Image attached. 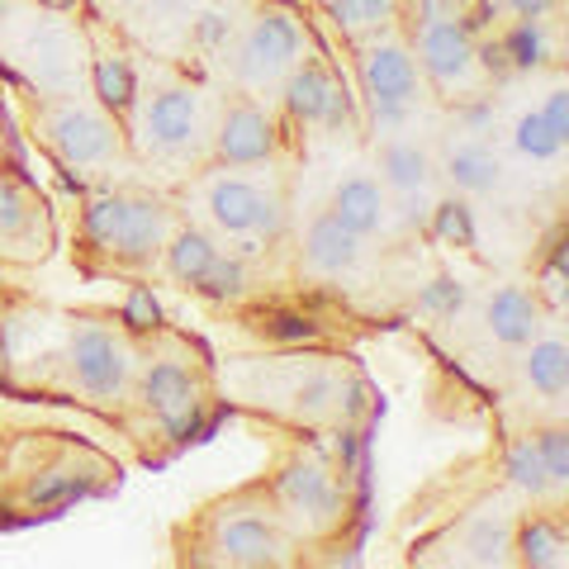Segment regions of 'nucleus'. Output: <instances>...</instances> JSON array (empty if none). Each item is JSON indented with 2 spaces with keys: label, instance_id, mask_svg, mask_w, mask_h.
I'll return each mask as SVG.
<instances>
[{
  "label": "nucleus",
  "instance_id": "f257e3e1",
  "mask_svg": "<svg viewBox=\"0 0 569 569\" xmlns=\"http://www.w3.org/2000/svg\"><path fill=\"white\" fill-rule=\"evenodd\" d=\"M86 233L119 261H148L167 242L171 219L167 204L152 200V194H100L86 209Z\"/></svg>",
  "mask_w": 569,
  "mask_h": 569
},
{
  "label": "nucleus",
  "instance_id": "f03ea898",
  "mask_svg": "<svg viewBox=\"0 0 569 569\" xmlns=\"http://www.w3.org/2000/svg\"><path fill=\"white\" fill-rule=\"evenodd\" d=\"M299 58V29L290 14L280 10H261L247 33L238 39V58H233V71L242 86H252V91H266V86H276L284 71L295 67Z\"/></svg>",
  "mask_w": 569,
  "mask_h": 569
},
{
  "label": "nucleus",
  "instance_id": "7ed1b4c3",
  "mask_svg": "<svg viewBox=\"0 0 569 569\" xmlns=\"http://www.w3.org/2000/svg\"><path fill=\"white\" fill-rule=\"evenodd\" d=\"M361 86L380 129H399L418 100V67L403 43H376L361 58Z\"/></svg>",
  "mask_w": 569,
  "mask_h": 569
},
{
  "label": "nucleus",
  "instance_id": "20e7f679",
  "mask_svg": "<svg viewBox=\"0 0 569 569\" xmlns=\"http://www.w3.org/2000/svg\"><path fill=\"white\" fill-rule=\"evenodd\" d=\"M43 138L67 167H100L119 148L110 119L96 110H81V104H52L43 114Z\"/></svg>",
  "mask_w": 569,
  "mask_h": 569
},
{
  "label": "nucleus",
  "instance_id": "39448f33",
  "mask_svg": "<svg viewBox=\"0 0 569 569\" xmlns=\"http://www.w3.org/2000/svg\"><path fill=\"white\" fill-rule=\"evenodd\" d=\"M142 129V148L157 157H181L194 148V133H200V100L186 86H162L152 91L148 104L138 114Z\"/></svg>",
  "mask_w": 569,
  "mask_h": 569
},
{
  "label": "nucleus",
  "instance_id": "423d86ee",
  "mask_svg": "<svg viewBox=\"0 0 569 569\" xmlns=\"http://www.w3.org/2000/svg\"><path fill=\"white\" fill-rule=\"evenodd\" d=\"M129 347L104 328L71 332V376L91 399H119L129 385Z\"/></svg>",
  "mask_w": 569,
  "mask_h": 569
},
{
  "label": "nucleus",
  "instance_id": "0eeeda50",
  "mask_svg": "<svg viewBox=\"0 0 569 569\" xmlns=\"http://www.w3.org/2000/svg\"><path fill=\"white\" fill-rule=\"evenodd\" d=\"M142 403L167 422V432L176 441H190L194 432H200V389H194L186 366L157 361L148 376H142Z\"/></svg>",
  "mask_w": 569,
  "mask_h": 569
},
{
  "label": "nucleus",
  "instance_id": "6e6552de",
  "mask_svg": "<svg viewBox=\"0 0 569 569\" xmlns=\"http://www.w3.org/2000/svg\"><path fill=\"white\" fill-rule=\"evenodd\" d=\"M276 493H280V503L290 508V518L299 522H309V527H323L337 518V508H342V498H337V485H332V475L323 460H290V466L280 470L276 479Z\"/></svg>",
  "mask_w": 569,
  "mask_h": 569
},
{
  "label": "nucleus",
  "instance_id": "1a4fd4ad",
  "mask_svg": "<svg viewBox=\"0 0 569 569\" xmlns=\"http://www.w3.org/2000/svg\"><path fill=\"white\" fill-rule=\"evenodd\" d=\"M213 550L228 565H276L280 560V531L276 522L257 508L228 512V518L213 527Z\"/></svg>",
  "mask_w": 569,
  "mask_h": 569
},
{
  "label": "nucleus",
  "instance_id": "9d476101",
  "mask_svg": "<svg viewBox=\"0 0 569 569\" xmlns=\"http://www.w3.org/2000/svg\"><path fill=\"white\" fill-rule=\"evenodd\" d=\"M418 58L427 67V77H437L441 86H456L475 71V39L466 24L451 20H422L418 33Z\"/></svg>",
  "mask_w": 569,
  "mask_h": 569
},
{
  "label": "nucleus",
  "instance_id": "9b49d317",
  "mask_svg": "<svg viewBox=\"0 0 569 569\" xmlns=\"http://www.w3.org/2000/svg\"><path fill=\"white\" fill-rule=\"evenodd\" d=\"M284 104L299 123H342L347 119V104H342V91L337 81L328 77V67L318 62H305V67H290L284 71Z\"/></svg>",
  "mask_w": 569,
  "mask_h": 569
},
{
  "label": "nucleus",
  "instance_id": "f8f14e48",
  "mask_svg": "<svg viewBox=\"0 0 569 569\" xmlns=\"http://www.w3.org/2000/svg\"><path fill=\"white\" fill-rule=\"evenodd\" d=\"M332 219L347 228V233L356 238H376L385 233V223H389V200H385V186L380 181H370V176H351V181H342L332 190Z\"/></svg>",
  "mask_w": 569,
  "mask_h": 569
},
{
  "label": "nucleus",
  "instance_id": "ddd939ff",
  "mask_svg": "<svg viewBox=\"0 0 569 569\" xmlns=\"http://www.w3.org/2000/svg\"><path fill=\"white\" fill-rule=\"evenodd\" d=\"M276 148V133H271V119H266L257 104H233L219 123V157L233 167H257L266 162Z\"/></svg>",
  "mask_w": 569,
  "mask_h": 569
},
{
  "label": "nucleus",
  "instance_id": "4468645a",
  "mask_svg": "<svg viewBox=\"0 0 569 569\" xmlns=\"http://www.w3.org/2000/svg\"><path fill=\"white\" fill-rule=\"evenodd\" d=\"M485 323L503 347H527L541 332V305H537V295L518 290V284H503V290L489 295Z\"/></svg>",
  "mask_w": 569,
  "mask_h": 569
},
{
  "label": "nucleus",
  "instance_id": "2eb2a0df",
  "mask_svg": "<svg viewBox=\"0 0 569 569\" xmlns=\"http://www.w3.org/2000/svg\"><path fill=\"white\" fill-rule=\"evenodd\" d=\"M257 200H261V190H257L252 181H242V176H219V181H209V190H204L209 219H213V228H219V233H228V238L252 233Z\"/></svg>",
  "mask_w": 569,
  "mask_h": 569
},
{
  "label": "nucleus",
  "instance_id": "dca6fc26",
  "mask_svg": "<svg viewBox=\"0 0 569 569\" xmlns=\"http://www.w3.org/2000/svg\"><path fill=\"white\" fill-rule=\"evenodd\" d=\"M356 257H361V238L347 233L332 213H318V219L309 223V233H305V266L309 271L342 276V271L356 266Z\"/></svg>",
  "mask_w": 569,
  "mask_h": 569
},
{
  "label": "nucleus",
  "instance_id": "f3484780",
  "mask_svg": "<svg viewBox=\"0 0 569 569\" xmlns=\"http://www.w3.org/2000/svg\"><path fill=\"white\" fill-rule=\"evenodd\" d=\"M380 171H385V186L399 194L432 186V157L413 138H389L380 148Z\"/></svg>",
  "mask_w": 569,
  "mask_h": 569
},
{
  "label": "nucleus",
  "instance_id": "a211bd4d",
  "mask_svg": "<svg viewBox=\"0 0 569 569\" xmlns=\"http://www.w3.org/2000/svg\"><path fill=\"white\" fill-rule=\"evenodd\" d=\"M498 157L485 148V142H456L447 152V181L460 190V194H489L498 186Z\"/></svg>",
  "mask_w": 569,
  "mask_h": 569
},
{
  "label": "nucleus",
  "instance_id": "6ab92c4d",
  "mask_svg": "<svg viewBox=\"0 0 569 569\" xmlns=\"http://www.w3.org/2000/svg\"><path fill=\"white\" fill-rule=\"evenodd\" d=\"M522 370H527V385L537 389L541 399H560L569 389V347L560 337H531Z\"/></svg>",
  "mask_w": 569,
  "mask_h": 569
},
{
  "label": "nucleus",
  "instance_id": "aec40b11",
  "mask_svg": "<svg viewBox=\"0 0 569 569\" xmlns=\"http://www.w3.org/2000/svg\"><path fill=\"white\" fill-rule=\"evenodd\" d=\"M29 52H33V67H39V81L48 91H67L77 81V48L62 29H39L29 39Z\"/></svg>",
  "mask_w": 569,
  "mask_h": 569
},
{
  "label": "nucleus",
  "instance_id": "412c9836",
  "mask_svg": "<svg viewBox=\"0 0 569 569\" xmlns=\"http://www.w3.org/2000/svg\"><path fill=\"white\" fill-rule=\"evenodd\" d=\"M518 550H522V560H527V565H537V569H560L569 541H565L560 522L531 518V522L518 527Z\"/></svg>",
  "mask_w": 569,
  "mask_h": 569
},
{
  "label": "nucleus",
  "instance_id": "4be33fe9",
  "mask_svg": "<svg viewBox=\"0 0 569 569\" xmlns=\"http://www.w3.org/2000/svg\"><path fill=\"white\" fill-rule=\"evenodd\" d=\"M219 257V247H213L204 233H194V228H186V233H176L167 242V271L181 280V284H194L204 271H209V261Z\"/></svg>",
  "mask_w": 569,
  "mask_h": 569
},
{
  "label": "nucleus",
  "instance_id": "5701e85b",
  "mask_svg": "<svg viewBox=\"0 0 569 569\" xmlns=\"http://www.w3.org/2000/svg\"><path fill=\"white\" fill-rule=\"evenodd\" d=\"M503 475H508L512 489H522L531 498H546L550 489H556V485H550V475H546V466H541L537 441H518V447L508 451V460H503Z\"/></svg>",
  "mask_w": 569,
  "mask_h": 569
},
{
  "label": "nucleus",
  "instance_id": "b1692460",
  "mask_svg": "<svg viewBox=\"0 0 569 569\" xmlns=\"http://www.w3.org/2000/svg\"><path fill=\"white\" fill-rule=\"evenodd\" d=\"M337 399H342V385H337V376L323 366H313L295 380V403L305 418H323L328 408H337Z\"/></svg>",
  "mask_w": 569,
  "mask_h": 569
},
{
  "label": "nucleus",
  "instance_id": "393cba45",
  "mask_svg": "<svg viewBox=\"0 0 569 569\" xmlns=\"http://www.w3.org/2000/svg\"><path fill=\"white\" fill-rule=\"evenodd\" d=\"M512 148H518L522 157H531V162H550V157L565 152V138H556L546 129V119L531 110L518 119V129H512Z\"/></svg>",
  "mask_w": 569,
  "mask_h": 569
},
{
  "label": "nucleus",
  "instance_id": "a878e982",
  "mask_svg": "<svg viewBox=\"0 0 569 569\" xmlns=\"http://www.w3.org/2000/svg\"><path fill=\"white\" fill-rule=\"evenodd\" d=\"M508 58L518 67H541L550 58V29H546V20H518V29L508 33Z\"/></svg>",
  "mask_w": 569,
  "mask_h": 569
},
{
  "label": "nucleus",
  "instance_id": "bb28decb",
  "mask_svg": "<svg viewBox=\"0 0 569 569\" xmlns=\"http://www.w3.org/2000/svg\"><path fill=\"white\" fill-rule=\"evenodd\" d=\"M242 284H247V266H242L238 257H223V252H219V257L209 261V271L194 280V290L209 295V299H238Z\"/></svg>",
  "mask_w": 569,
  "mask_h": 569
},
{
  "label": "nucleus",
  "instance_id": "cd10ccee",
  "mask_svg": "<svg viewBox=\"0 0 569 569\" xmlns=\"http://www.w3.org/2000/svg\"><path fill=\"white\" fill-rule=\"evenodd\" d=\"M503 550H508V522H498V518H479L470 527V537H466V556L475 565H498L503 560Z\"/></svg>",
  "mask_w": 569,
  "mask_h": 569
},
{
  "label": "nucleus",
  "instance_id": "c85d7f7f",
  "mask_svg": "<svg viewBox=\"0 0 569 569\" xmlns=\"http://www.w3.org/2000/svg\"><path fill=\"white\" fill-rule=\"evenodd\" d=\"M96 91H100V100L104 104H129L133 100V71H129V62L123 58H100L96 62Z\"/></svg>",
  "mask_w": 569,
  "mask_h": 569
},
{
  "label": "nucleus",
  "instance_id": "c756f323",
  "mask_svg": "<svg viewBox=\"0 0 569 569\" xmlns=\"http://www.w3.org/2000/svg\"><path fill=\"white\" fill-rule=\"evenodd\" d=\"M437 228L441 242H456V247H470L475 242V228H470V209L466 204H432V219H427Z\"/></svg>",
  "mask_w": 569,
  "mask_h": 569
},
{
  "label": "nucleus",
  "instance_id": "7c9ffc66",
  "mask_svg": "<svg viewBox=\"0 0 569 569\" xmlns=\"http://www.w3.org/2000/svg\"><path fill=\"white\" fill-rule=\"evenodd\" d=\"M395 14V0H337V20H342L351 33L376 29Z\"/></svg>",
  "mask_w": 569,
  "mask_h": 569
},
{
  "label": "nucleus",
  "instance_id": "2f4dec72",
  "mask_svg": "<svg viewBox=\"0 0 569 569\" xmlns=\"http://www.w3.org/2000/svg\"><path fill=\"white\" fill-rule=\"evenodd\" d=\"M537 451H541V466L550 475V485L565 489L569 485V441H565L560 427H550V432L537 437Z\"/></svg>",
  "mask_w": 569,
  "mask_h": 569
},
{
  "label": "nucleus",
  "instance_id": "473e14b6",
  "mask_svg": "<svg viewBox=\"0 0 569 569\" xmlns=\"http://www.w3.org/2000/svg\"><path fill=\"white\" fill-rule=\"evenodd\" d=\"M71 493H77V479H71L67 470H43V475L29 485V503L48 508V503H62V498H71Z\"/></svg>",
  "mask_w": 569,
  "mask_h": 569
},
{
  "label": "nucleus",
  "instance_id": "72a5a7b5",
  "mask_svg": "<svg viewBox=\"0 0 569 569\" xmlns=\"http://www.w3.org/2000/svg\"><path fill=\"white\" fill-rule=\"evenodd\" d=\"M460 305H466V290H460V280L441 276V280H432V284L422 290V309H427V313H456Z\"/></svg>",
  "mask_w": 569,
  "mask_h": 569
},
{
  "label": "nucleus",
  "instance_id": "f704fd0d",
  "mask_svg": "<svg viewBox=\"0 0 569 569\" xmlns=\"http://www.w3.org/2000/svg\"><path fill=\"white\" fill-rule=\"evenodd\" d=\"M29 219V204H24V194L14 190L10 181H0V238H14L24 228Z\"/></svg>",
  "mask_w": 569,
  "mask_h": 569
},
{
  "label": "nucleus",
  "instance_id": "c9c22d12",
  "mask_svg": "<svg viewBox=\"0 0 569 569\" xmlns=\"http://www.w3.org/2000/svg\"><path fill=\"white\" fill-rule=\"evenodd\" d=\"M157 318H162V313H157L152 290H142V284H138V290L129 295V305H123V323H133V328H152Z\"/></svg>",
  "mask_w": 569,
  "mask_h": 569
},
{
  "label": "nucleus",
  "instance_id": "e433bc0d",
  "mask_svg": "<svg viewBox=\"0 0 569 569\" xmlns=\"http://www.w3.org/2000/svg\"><path fill=\"white\" fill-rule=\"evenodd\" d=\"M537 114L546 119V129L556 138H569V91H550L546 110H537Z\"/></svg>",
  "mask_w": 569,
  "mask_h": 569
},
{
  "label": "nucleus",
  "instance_id": "4c0bfd02",
  "mask_svg": "<svg viewBox=\"0 0 569 569\" xmlns=\"http://www.w3.org/2000/svg\"><path fill=\"white\" fill-rule=\"evenodd\" d=\"M280 223H284L280 200H276V194H261V200H257V219H252V233L276 238V233H280Z\"/></svg>",
  "mask_w": 569,
  "mask_h": 569
},
{
  "label": "nucleus",
  "instance_id": "58836bf2",
  "mask_svg": "<svg viewBox=\"0 0 569 569\" xmlns=\"http://www.w3.org/2000/svg\"><path fill=\"white\" fill-rule=\"evenodd\" d=\"M399 219H403L408 228H422L427 219H432V200H427V190H408V194H403Z\"/></svg>",
  "mask_w": 569,
  "mask_h": 569
},
{
  "label": "nucleus",
  "instance_id": "ea45409f",
  "mask_svg": "<svg viewBox=\"0 0 569 569\" xmlns=\"http://www.w3.org/2000/svg\"><path fill=\"white\" fill-rule=\"evenodd\" d=\"M470 6L466 0H422V20H451V24H466Z\"/></svg>",
  "mask_w": 569,
  "mask_h": 569
},
{
  "label": "nucleus",
  "instance_id": "a19ab883",
  "mask_svg": "<svg viewBox=\"0 0 569 569\" xmlns=\"http://www.w3.org/2000/svg\"><path fill=\"white\" fill-rule=\"evenodd\" d=\"M503 6L518 14V20H546V14L556 10V0H503Z\"/></svg>",
  "mask_w": 569,
  "mask_h": 569
},
{
  "label": "nucleus",
  "instance_id": "79ce46f5",
  "mask_svg": "<svg viewBox=\"0 0 569 569\" xmlns=\"http://www.w3.org/2000/svg\"><path fill=\"white\" fill-rule=\"evenodd\" d=\"M48 10H67V6H77V0H43Z\"/></svg>",
  "mask_w": 569,
  "mask_h": 569
}]
</instances>
